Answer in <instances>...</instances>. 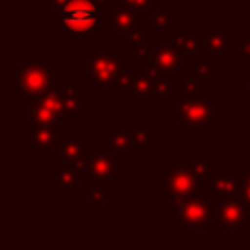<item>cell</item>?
<instances>
[{"instance_id": "cell-1", "label": "cell", "mask_w": 250, "mask_h": 250, "mask_svg": "<svg viewBox=\"0 0 250 250\" xmlns=\"http://www.w3.org/2000/svg\"><path fill=\"white\" fill-rule=\"evenodd\" d=\"M45 8L62 25V35L82 37L98 35V4L96 0H45Z\"/></svg>"}, {"instance_id": "cell-2", "label": "cell", "mask_w": 250, "mask_h": 250, "mask_svg": "<svg viewBox=\"0 0 250 250\" xmlns=\"http://www.w3.org/2000/svg\"><path fill=\"white\" fill-rule=\"evenodd\" d=\"M160 180H162L160 195L168 203H176V205L184 203L189 197L203 195V189L207 188L205 178L195 170L191 160L186 164L172 160L168 168L160 172Z\"/></svg>"}, {"instance_id": "cell-3", "label": "cell", "mask_w": 250, "mask_h": 250, "mask_svg": "<svg viewBox=\"0 0 250 250\" xmlns=\"http://www.w3.org/2000/svg\"><path fill=\"white\" fill-rule=\"evenodd\" d=\"M203 82L188 84V96L178 105V117L189 135H201L213 119V104L203 96Z\"/></svg>"}, {"instance_id": "cell-4", "label": "cell", "mask_w": 250, "mask_h": 250, "mask_svg": "<svg viewBox=\"0 0 250 250\" xmlns=\"http://www.w3.org/2000/svg\"><path fill=\"white\" fill-rule=\"evenodd\" d=\"M80 70H82V72H90L92 80H94L98 86L113 90L115 80H117L119 74L123 72V55L107 53L105 47L102 45V47H100V53L94 55L88 64H82Z\"/></svg>"}, {"instance_id": "cell-5", "label": "cell", "mask_w": 250, "mask_h": 250, "mask_svg": "<svg viewBox=\"0 0 250 250\" xmlns=\"http://www.w3.org/2000/svg\"><path fill=\"white\" fill-rule=\"evenodd\" d=\"M29 125H55L64 115V98L62 92L47 90L39 96L29 98Z\"/></svg>"}, {"instance_id": "cell-6", "label": "cell", "mask_w": 250, "mask_h": 250, "mask_svg": "<svg viewBox=\"0 0 250 250\" xmlns=\"http://www.w3.org/2000/svg\"><path fill=\"white\" fill-rule=\"evenodd\" d=\"M213 219V199L205 195L189 197L178 205V230L205 229Z\"/></svg>"}, {"instance_id": "cell-7", "label": "cell", "mask_w": 250, "mask_h": 250, "mask_svg": "<svg viewBox=\"0 0 250 250\" xmlns=\"http://www.w3.org/2000/svg\"><path fill=\"white\" fill-rule=\"evenodd\" d=\"M53 86V68L47 64H23L18 76V94L21 98L39 96Z\"/></svg>"}, {"instance_id": "cell-8", "label": "cell", "mask_w": 250, "mask_h": 250, "mask_svg": "<svg viewBox=\"0 0 250 250\" xmlns=\"http://www.w3.org/2000/svg\"><path fill=\"white\" fill-rule=\"evenodd\" d=\"M250 217V209L242 199H236V195L232 197H223V201L217 205L215 209V221L227 229V230H236L240 229Z\"/></svg>"}, {"instance_id": "cell-9", "label": "cell", "mask_w": 250, "mask_h": 250, "mask_svg": "<svg viewBox=\"0 0 250 250\" xmlns=\"http://www.w3.org/2000/svg\"><path fill=\"white\" fill-rule=\"evenodd\" d=\"M105 23L111 27L117 35L127 33L135 25H143L141 10H133L119 0H109V6L105 8Z\"/></svg>"}, {"instance_id": "cell-10", "label": "cell", "mask_w": 250, "mask_h": 250, "mask_svg": "<svg viewBox=\"0 0 250 250\" xmlns=\"http://www.w3.org/2000/svg\"><path fill=\"white\" fill-rule=\"evenodd\" d=\"M27 141L37 148H47V150L59 152L61 141H62V131H61L59 123H55V125H29Z\"/></svg>"}, {"instance_id": "cell-11", "label": "cell", "mask_w": 250, "mask_h": 250, "mask_svg": "<svg viewBox=\"0 0 250 250\" xmlns=\"http://www.w3.org/2000/svg\"><path fill=\"white\" fill-rule=\"evenodd\" d=\"M113 152H94L88 156V174L90 178L96 180H107V178H115L117 170H123V162L115 160L111 156Z\"/></svg>"}, {"instance_id": "cell-12", "label": "cell", "mask_w": 250, "mask_h": 250, "mask_svg": "<svg viewBox=\"0 0 250 250\" xmlns=\"http://www.w3.org/2000/svg\"><path fill=\"white\" fill-rule=\"evenodd\" d=\"M207 188H211L213 195H221V197L238 195V184H234L230 170H213V174L207 180Z\"/></svg>"}, {"instance_id": "cell-13", "label": "cell", "mask_w": 250, "mask_h": 250, "mask_svg": "<svg viewBox=\"0 0 250 250\" xmlns=\"http://www.w3.org/2000/svg\"><path fill=\"white\" fill-rule=\"evenodd\" d=\"M172 47L178 51V53H182V55H186V53H191V51H195V53H203L207 47H205V41L203 39H199L197 37V33H195V29H186V27H182V29H178V33L174 35V39H172Z\"/></svg>"}, {"instance_id": "cell-14", "label": "cell", "mask_w": 250, "mask_h": 250, "mask_svg": "<svg viewBox=\"0 0 250 250\" xmlns=\"http://www.w3.org/2000/svg\"><path fill=\"white\" fill-rule=\"evenodd\" d=\"M62 98H64V115L66 117H72L80 111V107H86L90 102L88 100H82L80 102V84L78 82H62Z\"/></svg>"}, {"instance_id": "cell-15", "label": "cell", "mask_w": 250, "mask_h": 250, "mask_svg": "<svg viewBox=\"0 0 250 250\" xmlns=\"http://www.w3.org/2000/svg\"><path fill=\"white\" fill-rule=\"evenodd\" d=\"M88 145L80 141L78 135H62L61 148L59 152L64 156V160H78V158H88Z\"/></svg>"}, {"instance_id": "cell-16", "label": "cell", "mask_w": 250, "mask_h": 250, "mask_svg": "<svg viewBox=\"0 0 250 250\" xmlns=\"http://www.w3.org/2000/svg\"><path fill=\"white\" fill-rule=\"evenodd\" d=\"M80 180H82L80 172H78L68 160H62V166L59 168V172H57L55 178H53V186H55L57 189H61V188H74Z\"/></svg>"}, {"instance_id": "cell-17", "label": "cell", "mask_w": 250, "mask_h": 250, "mask_svg": "<svg viewBox=\"0 0 250 250\" xmlns=\"http://www.w3.org/2000/svg\"><path fill=\"white\" fill-rule=\"evenodd\" d=\"M203 41H205L207 51L213 53V55H229L230 53V47H229L227 37L221 31L213 29V27H207L203 31Z\"/></svg>"}, {"instance_id": "cell-18", "label": "cell", "mask_w": 250, "mask_h": 250, "mask_svg": "<svg viewBox=\"0 0 250 250\" xmlns=\"http://www.w3.org/2000/svg\"><path fill=\"white\" fill-rule=\"evenodd\" d=\"M133 92H135V96L137 98H158L156 96V86H154V82H152V78L146 74V72H143V74H139L135 80H133Z\"/></svg>"}, {"instance_id": "cell-19", "label": "cell", "mask_w": 250, "mask_h": 250, "mask_svg": "<svg viewBox=\"0 0 250 250\" xmlns=\"http://www.w3.org/2000/svg\"><path fill=\"white\" fill-rule=\"evenodd\" d=\"M129 148H133L131 137L123 131V127H117V129L113 131V135L107 139V150L113 152V154H119V152H125V150H129Z\"/></svg>"}, {"instance_id": "cell-20", "label": "cell", "mask_w": 250, "mask_h": 250, "mask_svg": "<svg viewBox=\"0 0 250 250\" xmlns=\"http://www.w3.org/2000/svg\"><path fill=\"white\" fill-rule=\"evenodd\" d=\"M131 145L133 150L137 152H148L152 148V133L146 127H139L135 129V133L131 135Z\"/></svg>"}, {"instance_id": "cell-21", "label": "cell", "mask_w": 250, "mask_h": 250, "mask_svg": "<svg viewBox=\"0 0 250 250\" xmlns=\"http://www.w3.org/2000/svg\"><path fill=\"white\" fill-rule=\"evenodd\" d=\"M238 197L250 209V170H240L238 174Z\"/></svg>"}, {"instance_id": "cell-22", "label": "cell", "mask_w": 250, "mask_h": 250, "mask_svg": "<svg viewBox=\"0 0 250 250\" xmlns=\"http://www.w3.org/2000/svg\"><path fill=\"white\" fill-rule=\"evenodd\" d=\"M189 78L191 80H201V82H211L213 80V66L209 64V62H199L197 66H195V70L193 72H189Z\"/></svg>"}, {"instance_id": "cell-23", "label": "cell", "mask_w": 250, "mask_h": 250, "mask_svg": "<svg viewBox=\"0 0 250 250\" xmlns=\"http://www.w3.org/2000/svg\"><path fill=\"white\" fill-rule=\"evenodd\" d=\"M90 203L92 205H104L105 203V180L98 182V188L90 191Z\"/></svg>"}, {"instance_id": "cell-24", "label": "cell", "mask_w": 250, "mask_h": 250, "mask_svg": "<svg viewBox=\"0 0 250 250\" xmlns=\"http://www.w3.org/2000/svg\"><path fill=\"white\" fill-rule=\"evenodd\" d=\"M141 27H143V25H135V27H131V29L125 33V43H127V45H131V47H141V39H143Z\"/></svg>"}, {"instance_id": "cell-25", "label": "cell", "mask_w": 250, "mask_h": 250, "mask_svg": "<svg viewBox=\"0 0 250 250\" xmlns=\"http://www.w3.org/2000/svg\"><path fill=\"white\" fill-rule=\"evenodd\" d=\"M170 12L168 10H158V12H154L152 14V25L154 27H168V23H170V16H168Z\"/></svg>"}, {"instance_id": "cell-26", "label": "cell", "mask_w": 250, "mask_h": 250, "mask_svg": "<svg viewBox=\"0 0 250 250\" xmlns=\"http://www.w3.org/2000/svg\"><path fill=\"white\" fill-rule=\"evenodd\" d=\"M240 62H250V39L240 37Z\"/></svg>"}, {"instance_id": "cell-27", "label": "cell", "mask_w": 250, "mask_h": 250, "mask_svg": "<svg viewBox=\"0 0 250 250\" xmlns=\"http://www.w3.org/2000/svg\"><path fill=\"white\" fill-rule=\"evenodd\" d=\"M119 2L129 6V8H133V10H143V8H146L150 4V0H119Z\"/></svg>"}, {"instance_id": "cell-28", "label": "cell", "mask_w": 250, "mask_h": 250, "mask_svg": "<svg viewBox=\"0 0 250 250\" xmlns=\"http://www.w3.org/2000/svg\"><path fill=\"white\" fill-rule=\"evenodd\" d=\"M240 90H248V94H250V76H248V80H246V82H242V84H240Z\"/></svg>"}, {"instance_id": "cell-29", "label": "cell", "mask_w": 250, "mask_h": 250, "mask_svg": "<svg viewBox=\"0 0 250 250\" xmlns=\"http://www.w3.org/2000/svg\"><path fill=\"white\" fill-rule=\"evenodd\" d=\"M248 166H250V154H248Z\"/></svg>"}]
</instances>
